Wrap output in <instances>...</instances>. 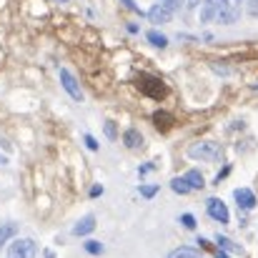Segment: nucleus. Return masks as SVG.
<instances>
[{
	"mask_svg": "<svg viewBox=\"0 0 258 258\" xmlns=\"http://www.w3.org/2000/svg\"><path fill=\"white\" fill-rule=\"evenodd\" d=\"M216 15H218V13H216L208 3H203V8H201V23H208V20H213Z\"/></svg>",
	"mask_w": 258,
	"mask_h": 258,
	"instance_id": "nucleus-18",
	"label": "nucleus"
},
{
	"mask_svg": "<svg viewBox=\"0 0 258 258\" xmlns=\"http://www.w3.org/2000/svg\"><path fill=\"white\" fill-rule=\"evenodd\" d=\"M83 248H86V253H90V256H100L103 253V243H98V241H86Z\"/></svg>",
	"mask_w": 258,
	"mask_h": 258,
	"instance_id": "nucleus-17",
	"label": "nucleus"
},
{
	"mask_svg": "<svg viewBox=\"0 0 258 258\" xmlns=\"http://www.w3.org/2000/svg\"><path fill=\"white\" fill-rule=\"evenodd\" d=\"M95 231V216H83L76 226H73V236H90Z\"/></svg>",
	"mask_w": 258,
	"mask_h": 258,
	"instance_id": "nucleus-8",
	"label": "nucleus"
},
{
	"mask_svg": "<svg viewBox=\"0 0 258 258\" xmlns=\"http://www.w3.org/2000/svg\"><path fill=\"white\" fill-rule=\"evenodd\" d=\"M156 193H158V185H141V196H143V198L151 201Z\"/></svg>",
	"mask_w": 258,
	"mask_h": 258,
	"instance_id": "nucleus-20",
	"label": "nucleus"
},
{
	"mask_svg": "<svg viewBox=\"0 0 258 258\" xmlns=\"http://www.w3.org/2000/svg\"><path fill=\"white\" fill-rule=\"evenodd\" d=\"M15 233H18V226H15V223H3V226H0V248H3Z\"/></svg>",
	"mask_w": 258,
	"mask_h": 258,
	"instance_id": "nucleus-12",
	"label": "nucleus"
},
{
	"mask_svg": "<svg viewBox=\"0 0 258 258\" xmlns=\"http://www.w3.org/2000/svg\"><path fill=\"white\" fill-rule=\"evenodd\" d=\"M123 143H125V148H131V151H138V148H143V136H141V131H136V128H128V131L123 133Z\"/></svg>",
	"mask_w": 258,
	"mask_h": 258,
	"instance_id": "nucleus-9",
	"label": "nucleus"
},
{
	"mask_svg": "<svg viewBox=\"0 0 258 258\" xmlns=\"http://www.w3.org/2000/svg\"><path fill=\"white\" fill-rule=\"evenodd\" d=\"M103 131H105V138H108V141H118V128H115L113 120H105V123H103Z\"/></svg>",
	"mask_w": 258,
	"mask_h": 258,
	"instance_id": "nucleus-16",
	"label": "nucleus"
},
{
	"mask_svg": "<svg viewBox=\"0 0 258 258\" xmlns=\"http://www.w3.org/2000/svg\"><path fill=\"white\" fill-rule=\"evenodd\" d=\"M43 256H45V258H55V253H53V251H50V248H48V251H45V253H43Z\"/></svg>",
	"mask_w": 258,
	"mask_h": 258,
	"instance_id": "nucleus-28",
	"label": "nucleus"
},
{
	"mask_svg": "<svg viewBox=\"0 0 258 258\" xmlns=\"http://www.w3.org/2000/svg\"><path fill=\"white\" fill-rule=\"evenodd\" d=\"M228 173H231V166H226L223 171H221V173H218V175H216V183H221V180H223V178H226Z\"/></svg>",
	"mask_w": 258,
	"mask_h": 258,
	"instance_id": "nucleus-27",
	"label": "nucleus"
},
{
	"mask_svg": "<svg viewBox=\"0 0 258 258\" xmlns=\"http://www.w3.org/2000/svg\"><path fill=\"white\" fill-rule=\"evenodd\" d=\"M180 3H183V8H185V10H196L201 0H180Z\"/></svg>",
	"mask_w": 258,
	"mask_h": 258,
	"instance_id": "nucleus-25",
	"label": "nucleus"
},
{
	"mask_svg": "<svg viewBox=\"0 0 258 258\" xmlns=\"http://www.w3.org/2000/svg\"><path fill=\"white\" fill-rule=\"evenodd\" d=\"M83 141H86V148H88V151H98V141H95L90 133H86V136H83Z\"/></svg>",
	"mask_w": 258,
	"mask_h": 258,
	"instance_id": "nucleus-22",
	"label": "nucleus"
},
{
	"mask_svg": "<svg viewBox=\"0 0 258 258\" xmlns=\"http://www.w3.org/2000/svg\"><path fill=\"white\" fill-rule=\"evenodd\" d=\"M221 156H223V148L216 141H201V143H193L188 148V158H193V161L213 163V161H221Z\"/></svg>",
	"mask_w": 258,
	"mask_h": 258,
	"instance_id": "nucleus-1",
	"label": "nucleus"
},
{
	"mask_svg": "<svg viewBox=\"0 0 258 258\" xmlns=\"http://www.w3.org/2000/svg\"><path fill=\"white\" fill-rule=\"evenodd\" d=\"M138 88L146 93V95H151V98H166V86L158 81V78H151V76H141V81H138Z\"/></svg>",
	"mask_w": 258,
	"mask_h": 258,
	"instance_id": "nucleus-5",
	"label": "nucleus"
},
{
	"mask_svg": "<svg viewBox=\"0 0 258 258\" xmlns=\"http://www.w3.org/2000/svg\"><path fill=\"white\" fill-rule=\"evenodd\" d=\"M55 3H71V0H55Z\"/></svg>",
	"mask_w": 258,
	"mask_h": 258,
	"instance_id": "nucleus-30",
	"label": "nucleus"
},
{
	"mask_svg": "<svg viewBox=\"0 0 258 258\" xmlns=\"http://www.w3.org/2000/svg\"><path fill=\"white\" fill-rule=\"evenodd\" d=\"M216 258H231V256H228V253H223V251H218V253H216Z\"/></svg>",
	"mask_w": 258,
	"mask_h": 258,
	"instance_id": "nucleus-29",
	"label": "nucleus"
},
{
	"mask_svg": "<svg viewBox=\"0 0 258 258\" xmlns=\"http://www.w3.org/2000/svg\"><path fill=\"white\" fill-rule=\"evenodd\" d=\"M35 256H38L35 241H30V238H18V241L10 243L5 258H35Z\"/></svg>",
	"mask_w": 258,
	"mask_h": 258,
	"instance_id": "nucleus-2",
	"label": "nucleus"
},
{
	"mask_svg": "<svg viewBox=\"0 0 258 258\" xmlns=\"http://www.w3.org/2000/svg\"><path fill=\"white\" fill-rule=\"evenodd\" d=\"M146 38H148V43H151L153 48H161V50H163V48L168 45V38H166L161 30H148V33H146Z\"/></svg>",
	"mask_w": 258,
	"mask_h": 258,
	"instance_id": "nucleus-10",
	"label": "nucleus"
},
{
	"mask_svg": "<svg viewBox=\"0 0 258 258\" xmlns=\"http://www.w3.org/2000/svg\"><path fill=\"white\" fill-rule=\"evenodd\" d=\"M171 190L173 193H178V196H185V193H190L193 188H190V185L185 183V178L180 175V178H173L171 180Z\"/></svg>",
	"mask_w": 258,
	"mask_h": 258,
	"instance_id": "nucleus-13",
	"label": "nucleus"
},
{
	"mask_svg": "<svg viewBox=\"0 0 258 258\" xmlns=\"http://www.w3.org/2000/svg\"><path fill=\"white\" fill-rule=\"evenodd\" d=\"M146 15H148V20H151V23H156V25H163V23H171L173 10H168L163 3H156V5H153V8L146 13Z\"/></svg>",
	"mask_w": 258,
	"mask_h": 258,
	"instance_id": "nucleus-6",
	"label": "nucleus"
},
{
	"mask_svg": "<svg viewBox=\"0 0 258 258\" xmlns=\"http://www.w3.org/2000/svg\"><path fill=\"white\" fill-rule=\"evenodd\" d=\"M233 196H236V203H238L241 211H251V208H256L258 201H256V196H253L251 188H236Z\"/></svg>",
	"mask_w": 258,
	"mask_h": 258,
	"instance_id": "nucleus-7",
	"label": "nucleus"
},
{
	"mask_svg": "<svg viewBox=\"0 0 258 258\" xmlns=\"http://www.w3.org/2000/svg\"><path fill=\"white\" fill-rule=\"evenodd\" d=\"M246 3H248V13L253 18H258V0H246Z\"/></svg>",
	"mask_w": 258,
	"mask_h": 258,
	"instance_id": "nucleus-24",
	"label": "nucleus"
},
{
	"mask_svg": "<svg viewBox=\"0 0 258 258\" xmlns=\"http://www.w3.org/2000/svg\"><path fill=\"white\" fill-rule=\"evenodd\" d=\"M153 168H156L153 163H146V166H141V168H138V175H146V173H151Z\"/></svg>",
	"mask_w": 258,
	"mask_h": 258,
	"instance_id": "nucleus-26",
	"label": "nucleus"
},
{
	"mask_svg": "<svg viewBox=\"0 0 258 258\" xmlns=\"http://www.w3.org/2000/svg\"><path fill=\"white\" fill-rule=\"evenodd\" d=\"M60 86L66 88V93L73 98V100H83V90H81V83L78 78L68 71V68H60Z\"/></svg>",
	"mask_w": 258,
	"mask_h": 258,
	"instance_id": "nucleus-3",
	"label": "nucleus"
},
{
	"mask_svg": "<svg viewBox=\"0 0 258 258\" xmlns=\"http://www.w3.org/2000/svg\"><path fill=\"white\" fill-rule=\"evenodd\" d=\"M3 161H5V158H0V163H3Z\"/></svg>",
	"mask_w": 258,
	"mask_h": 258,
	"instance_id": "nucleus-32",
	"label": "nucleus"
},
{
	"mask_svg": "<svg viewBox=\"0 0 258 258\" xmlns=\"http://www.w3.org/2000/svg\"><path fill=\"white\" fill-rule=\"evenodd\" d=\"M103 196V185L100 183H95L93 188H90V198H100Z\"/></svg>",
	"mask_w": 258,
	"mask_h": 258,
	"instance_id": "nucleus-23",
	"label": "nucleus"
},
{
	"mask_svg": "<svg viewBox=\"0 0 258 258\" xmlns=\"http://www.w3.org/2000/svg\"><path fill=\"white\" fill-rule=\"evenodd\" d=\"M153 123H156L161 131H168V128H171V115L163 113V110H158V113H153Z\"/></svg>",
	"mask_w": 258,
	"mask_h": 258,
	"instance_id": "nucleus-15",
	"label": "nucleus"
},
{
	"mask_svg": "<svg viewBox=\"0 0 258 258\" xmlns=\"http://www.w3.org/2000/svg\"><path fill=\"white\" fill-rule=\"evenodd\" d=\"M206 211H208V216H211L213 221H218V223H228V221H231L228 206H226L221 198H211V201L206 203Z\"/></svg>",
	"mask_w": 258,
	"mask_h": 258,
	"instance_id": "nucleus-4",
	"label": "nucleus"
},
{
	"mask_svg": "<svg viewBox=\"0 0 258 258\" xmlns=\"http://www.w3.org/2000/svg\"><path fill=\"white\" fill-rule=\"evenodd\" d=\"M190 258H203V256H190Z\"/></svg>",
	"mask_w": 258,
	"mask_h": 258,
	"instance_id": "nucleus-31",
	"label": "nucleus"
},
{
	"mask_svg": "<svg viewBox=\"0 0 258 258\" xmlns=\"http://www.w3.org/2000/svg\"><path fill=\"white\" fill-rule=\"evenodd\" d=\"M216 246L218 248H223V251H231V253H238L241 251V246L238 243H233L231 238H226V236H216Z\"/></svg>",
	"mask_w": 258,
	"mask_h": 258,
	"instance_id": "nucleus-14",
	"label": "nucleus"
},
{
	"mask_svg": "<svg viewBox=\"0 0 258 258\" xmlns=\"http://www.w3.org/2000/svg\"><path fill=\"white\" fill-rule=\"evenodd\" d=\"M183 178H185V183H188V185H190L193 190H201V188L206 185V180H203L201 171H188L185 175H183Z\"/></svg>",
	"mask_w": 258,
	"mask_h": 258,
	"instance_id": "nucleus-11",
	"label": "nucleus"
},
{
	"mask_svg": "<svg viewBox=\"0 0 258 258\" xmlns=\"http://www.w3.org/2000/svg\"><path fill=\"white\" fill-rule=\"evenodd\" d=\"M180 223H183V228L193 231V228H196V216H193V213H183V216H180Z\"/></svg>",
	"mask_w": 258,
	"mask_h": 258,
	"instance_id": "nucleus-19",
	"label": "nucleus"
},
{
	"mask_svg": "<svg viewBox=\"0 0 258 258\" xmlns=\"http://www.w3.org/2000/svg\"><path fill=\"white\" fill-rule=\"evenodd\" d=\"M120 3H123V5L128 8V10H133V13H138V15H143V10H141V5H138L136 0H120Z\"/></svg>",
	"mask_w": 258,
	"mask_h": 258,
	"instance_id": "nucleus-21",
	"label": "nucleus"
}]
</instances>
